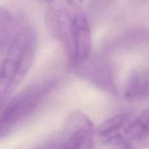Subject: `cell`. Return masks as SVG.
I'll use <instances>...</instances> for the list:
<instances>
[{"label": "cell", "instance_id": "4", "mask_svg": "<svg viewBox=\"0 0 149 149\" xmlns=\"http://www.w3.org/2000/svg\"><path fill=\"white\" fill-rule=\"evenodd\" d=\"M56 81L47 80L28 87L16 95L0 113V141L15 132L52 91Z\"/></svg>", "mask_w": 149, "mask_h": 149}, {"label": "cell", "instance_id": "13", "mask_svg": "<svg viewBox=\"0 0 149 149\" xmlns=\"http://www.w3.org/2000/svg\"><path fill=\"white\" fill-rule=\"evenodd\" d=\"M43 149H55V148H54V146H51L47 147V148H43Z\"/></svg>", "mask_w": 149, "mask_h": 149}, {"label": "cell", "instance_id": "10", "mask_svg": "<svg viewBox=\"0 0 149 149\" xmlns=\"http://www.w3.org/2000/svg\"><path fill=\"white\" fill-rule=\"evenodd\" d=\"M40 1H42V2L45 3V4H50V3L52 2V1H53L54 0H40Z\"/></svg>", "mask_w": 149, "mask_h": 149}, {"label": "cell", "instance_id": "3", "mask_svg": "<svg viewBox=\"0 0 149 149\" xmlns=\"http://www.w3.org/2000/svg\"><path fill=\"white\" fill-rule=\"evenodd\" d=\"M100 143L121 149H143L149 146V123L141 116L115 115L95 130Z\"/></svg>", "mask_w": 149, "mask_h": 149}, {"label": "cell", "instance_id": "5", "mask_svg": "<svg viewBox=\"0 0 149 149\" xmlns=\"http://www.w3.org/2000/svg\"><path fill=\"white\" fill-rule=\"evenodd\" d=\"M69 68L73 74L101 91L113 95L119 93L114 68L106 57L91 55L84 62L76 65H69Z\"/></svg>", "mask_w": 149, "mask_h": 149}, {"label": "cell", "instance_id": "11", "mask_svg": "<svg viewBox=\"0 0 149 149\" xmlns=\"http://www.w3.org/2000/svg\"><path fill=\"white\" fill-rule=\"evenodd\" d=\"M4 101H3V100H0V113H1V110H2V109H3V106H4Z\"/></svg>", "mask_w": 149, "mask_h": 149}, {"label": "cell", "instance_id": "6", "mask_svg": "<svg viewBox=\"0 0 149 149\" xmlns=\"http://www.w3.org/2000/svg\"><path fill=\"white\" fill-rule=\"evenodd\" d=\"M95 130L92 121L79 111L71 112L65 119L61 141L55 149H95Z\"/></svg>", "mask_w": 149, "mask_h": 149}, {"label": "cell", "instance_id": "2", "mask_svg": "<svg viewBox=\"0 0 149 149\" xmlns=\"http://www.w3.org/2000/svg\"><path fill=\"white\" fill-rule=\"evenodd\" d=\"M37 33L31 24L23 25L13 34L0 63V100L5 101L23 81L33 65Z\"/></svg>", "mask_w": 149, "mask_h": 149}, {"label": "cell", "instance_id": "12", "mask_svg": "<svg viewBox=\"0 0 149 149\" xmlns=\"http://www.w3.org/2000/svg\"><path fill=\"white\" fill-rule=\"evenodd\" d=\"M74 1H75L76 2H77V3H78V4H80L81 2H82L83 1H84V0H74Z\"/></svg>", "mask_w": 149, "mask_h": 149}, {"label": "cell", "instance_id": "9", "mask_svg": "<svg viewBox=\"0 0 149 149\" xmlns=\"http://www.w3.org/2000/svg\"><path fill=\"white\" fill-rule=\"evenodd\" d=\"M149 0H134V1L138 4H142V3H145L146 1H148Z\"/></svg>", "mask_w": 149, "mask_h": 149}, {"label": "cell", "instance_id": "1", "mask_svg": "<svg viewBox=\"0 0 149 149\" xmlns=\"http://www.w3.org/2000/svg\"><path fill=\"white\" fill-rule=\"evenodd\" d=\"M45 23L62 45L69 65H78L92 55L90 23L79 4L74 0H54L48 4Z\"/></svg>", "mask_w": 149, "mask_h": 149}, {"label": "cell", "instance_id": "7", "mask_svg": "<svg viewBox=\"0 0 149 149\" xmlns=\"http://www.w3.org/2000/svg\"><path fill=\"white\" fill-rule=\"evenodd\" d=\"M149 96V71H133L123 87V97L128 101H136Z\"/></svg>", "mask_w": 149, "mask_h": 149}, {"label": "cell", "instance_id": "8", "mask_svg": "<svg viewBox=\"0 0 149 149\" xmlns=\"http://www.w3.org/2000/svg\"><path fill=\"white\" fill-rule=\"evenodd\" d=\"M14 23L10 12L6 8L0 7V50L8 45L13 37Z\"/></svg>", "mask_w": 149, "mask_h": 149}]
</instances>
